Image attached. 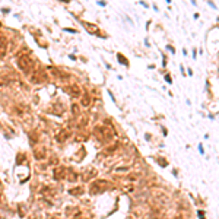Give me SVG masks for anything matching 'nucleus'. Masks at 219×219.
Masks as SVG:
<instances>
[{
  "instance_id": "obj_1",
  "label": "nucleus",
  "mask_w": 219,
  "mask_h": 219,
  "mask_svg": "<svg viewBox=\"0 0 219 219\" xmlns=\"http://www.w3.org/2000/svg\"><path fill=\"white\" fill-rule=\"evenodd\" d=\"M18 67H19L22 72L28 73V72L34 67V60H32L28 54H22V56L18 57Z\"/></svg>"
},
{
  "instance_id": "obj_2",
  "label": "nucleus",
  "mask_w": 219,
  "mask_h": 219,
  "mask_svg": "<svg viewBox=\"0 0 219 219\" xmlns=\"http://www.w3.org/2000/svg\"><path fill=\"white\" fill-rule=\"evenodd\" d=\"M107 187H110V184L107 181H95L91 186V191L92 193H99V191H104Z\"/></svg>"
},
{
  "instance_id": "obj_3",
  "label": "nucleus",
  "mask_w": 219,
  "mask_h": 219,
  "mask_svg": "<svg viewBox=\"0 0 219 219\" xmlns=\"http://www.w3.org/2000/svg\"><path fill=\"white\" fill-rule=\"evenodd\" d=\"M64 175H66V168L64 167H57L54 169V178L56 180H61Z\"/></svg>"
},
{
  "instance_id": "obj_4",
  "label": "nucleus",
  "mask_w": 219,
  "mask_h": 219,
  "mask_svg": "<svg viewBox=\"0 0 219 219\" xmlns=\"http://www.w3.org/2000/svg\"><path fill=\"white\" fill-rule=\"evenodd\" d=\"M69 93L70 95H73V96H80V93H82V91H80V88L77 86V85H70L69 86Z\"/></svg>"
},
{
  "instance_id": "obj_5",
  "label": "nucleus",
  "mask_w": 219,
  "mask_h": 219,
  "mask_svg": "<svg viewBox=\"0 0 219 219\" xmlns=\"http://www.w3.org/2000/svg\"><path fill=\"white\" fill-rule=\"evenodd\" d=\"M6 45H8V41L5 37H0V57L5 56V51H6Z\"/></svg>"
},
{
  "instance_id": "obj_6",
  "label": "nucleus",
  "mask_w": 219,
  "mask_h": 219,
  "mask_svg": "<svg viewBox=\"0 0 219 219\" xmlns=\"http://www.w3.org/2000/svg\"><path fill=\"white\" fill-rule=\"evenodd\" d=\"M69 136H70V133L66 132V130H63V132H60V135H57V140H59V142H64Z\"/></svg>"
},
{
  "instance_id": "obj_7",
  "label": "nucleus",
  "mask_w": 219,
  "mask_h": 219,
  "mask_svg": "<svg viewBox=\"0 0 219 219\" xmlns=\"http://www.w3.org/2000/svg\"><path fill=\"white\" fill-rule=\"evenodd\" d=\"M80 104H82L83 107H89V105H91V96H89V95H83L82 99H80Z\"/></svg>"
},
{
  "instance_id": "obj_8",
  "label": "nucleus",
  "mask_w": 219,
  "mask_h": 219,
  "mask_svg": "<svg viewBox=\"0 0 219 219\" xmlns=\"http://www.w3.org/2000/svg\"><path fill=\"white\" fill-rule=\"evenodd\" d=\"M83 25L86 27V29H88L89 32H92V34H98V29H96V27H95V25H91V24H86V22H83Z\"/></svg>"
},
{
  "instance_id": "obj_9",
  "label": "nucleus",
  "mask_w": 219,
  "mask_h": 219,
  "mask_svg": "<svg viewBox=\"0 0 219 219\" xmlns=\"http://www.w3.org/2000/svg\"><path fill=\"white\" fill-rule=\"evenodd\" d=\"M44 155H45V149H44V148H41V149H37V151H35V158H37V159L44 158Z\"/></svg>"
},
{
  "instance_id": "obj_10",
  "label": "nucleus",
  "mask_w": 219,
  "mask_h": 219,
  "mask_svg": "<svg viewBox=\"0 0 219 219\" xmlns=\"http://www.w3.org/2000/svg\"><path fill=\"white\" fill-rule=\"evenodd\" d=\"M117 59H119V61H120L121 64H126V66L129 64V61H127V59H124V57H123V54H117Z\"/></svg>"
},
{
  "instance_id": "obj_11",
  "label": "nucleus",
  "mask_w": 219,
  "mask_h": 219,
  "mask_svg": "<svg viewBox=\"0 0 219 219\" xmlns=\"http://www.w3.org/2000/svg\"><path fill=\"white\" fill-rule=\"evenodd\" d=\"M95 174H96V171H93V169H92V171H88V172H86V174L83 175V178H85V180H88L89 177H93Z\"/></svg>"
},
{
  "instance_id": "obj_12",
  "label": "nucleus",
  "mask_w": 219,
  "mask_h": 219,
  "mask_svg": "<svg viewBox=\"0 0 219 219\" xmlns=\"http://www.w3.org/2000/svg\"><path fill=\"white\" fill-rule=\"evenodd\" d=\"M69 181H76V174H75V172H70V174H69Z\"/></svg>"
},
{
  "instance_id": "obj_13",
  "label": "nucleus",
  "mask_w": 219,
  "mask_h": 219,
  "mask_svg": "<svg viewBox=\"0 0 219 219\" xmlns=\"http://www.w3.org/2000/svg\"><path fill=\"white\" fill-rule=\"evenodd\" d=\"M82 193V188H75V190H72V194H80Z\"/></svg>"
},
{
  "instance_id": "obj_14",
  "label": "nucleus",
  "mask_w": 219,
  "mask_h": 219,
  "mask_svg": "<svg viewBox=\"0 0 219 219\" xmlns=\"http://www.w3.org/2000/svg\"><path fill=\"white\" fill-rule=\"evenodd\" d=\"M72 110H73V113H75V114H77V105H73V107H72Z\"/></svg>"
}]
</instances>
